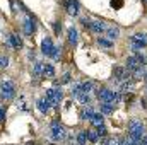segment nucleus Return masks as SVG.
Here are the masks:
<instances>
[{
  "label": "nucleus",
  "mask_w": 147,
  "mask_h": 145,
  "mask_svg": "<svg viewBox=\"0 0 147 145\" xmlns=\"http://www.w3.org/2000/svg\"><path fill=\"white\" fill-rule=\"evenodd\" d=\"M146 125H144V121L142 119H139V118H132L130 121H128V138L132 140V142H135V144L140 145V140L144 138V135H146Z\"/></svg>",
  "instance_id": "f257e3e1"
},
{
  "label": "nucleus",
  "mask_w": 147,
  "mask_h": 145,
  "mask_svg": "<svg viewBox=\"0 0 147 145\" xmlns=\"http://www.w3.org/2000/svg\"><path fill=\"white\" fill-rule=\"evenodd\" d=\"M96 97L99 99V103H111V104H118L121 101V92L120 91H111L108 87H99L96 91Z\"/></svg>",
  "instance_id": "f03ea898"
},
{
  "label": "nucleus",
  "mask_w": 147,
  "mask_h": 145,
  "mask_svg": "<svg viewBox=\"0 0 147 145\" xmlns=\"http://www.w3.org/2000/svg\"><path fill=\"white\" fill-rule=\"evenodd\" d=\"M48 137L53 142H65L67 140V130L58 121H53L50 125V128H48Z\"/></svg>",
  "instance_id": "7ed1b4c3"
},
{
  "label": "nucleus",
  "mask_w": 147,
  "mask_h": 145,
  "mask_svg": "<svg viewBox=\"0 0 147 145\" xmlns=\"http://www.w3.org/2000/svg\"><path fill=\"white\" fill-rule=\"evenodd\" d=\"M16 84L9 79H3L0 82V97L5 99V101H12L16 97Z\"/></svg>",
  "instance_id": "20e7f679"
},
{
  "label": "nucleus",
  "mask_w": 147,
  "mask_h": 145,
  "mask_svg": "<svg viewBox=\"0 0 147 145\" xmlns=\"http://www.w3.org/2000/svg\"><path fill=\"white\" fill-rule=\"evenodd\" d=\"M147 46V33H135L130 36V50L132 51H140Z\"/></svg>",
  "instance_id": "39448f33"
},
{
  "label": "nucleus",
  "mask_w": 147,
  "mask_h": 145,
  "mask_svg": "<svg viewBox=\"0 0 147 145\" xmlns=\"http://www.w3.org/2000/svg\"><path fill=\"white\" fill-rule=\"evenodd\" d=\"M45 97L51 103V106H58V104L63 101V92H62V89L53 87V89H48V91H46Z\"/></svg>",
  "instance_id": "423d86ee"
},
{
  "label": "nucleus",
  "mask_w": 147,
  "mask_h": 145,
  "mask_svg": "<svg viewBox=\"0 0 147 145\" xmlns=\"http://www.w3.org/2000/svg\"><path fill=\"white\" fill-rule=\"evenodd\" d=\"M132 79V72L125 67H116L113 70V82H125V80H130Z\"/></svg>",
  "instance_id": "0eeeda50"
},
{
  "label": "nucleus",
  "mask_w": 147,
  "mask_h": 145,
  "mask_svg": "<svg viewBox=\"0 0 147 145\" xmlns=\"http://www.w3.org/2000/svg\"><path fill=\"white\" fill-rule=\"evenodd\" d=\"M55 44H53V39L51 38H43V41H41V53L45 55V56H53V53H55Z\"/></svg>",
  "instance_id": "6e6552de"
},
{
  "label": "nucleus",
  "mask_w": 147,
  "mask_h": 145,
  "mask_svg": "<svg viewBox=\"0 0 147 145\" xmlns=\"http://www.w3.org/2000/svg\"><path fill=\"white\" fill-rule=\"evenodd\" d=\"M22 31H24V34H28V36H33L34 33H36V22H34V17H26L24 19V22H22Z\"/></svg>",
  "instance_id": "1a4fd4ad"
},
{
  "label": "nucleus",
  "mask_w": 147,
  "mask_h": 145,
  "mask_svg": "<svg viewBox=\"0 0 147 145\" xmlns=\"http://www.w3.org/2000/svg\"><path fill=\"white\" fill-rule=\"evenodd\" d=\"M7 46H10L14 50H21L22 48V39H21V36L16 34V33H10L7 36Z\"/></svg>",
  "instance_id": "9d476101"
},
{
  "label": "nucleus",
  "mask_w": 147,
  "mask_h": 145,
  "mask_svg": "<svg viewBox=\"0 0 147 145\" xmlns=\"http://www.w3.org/2000/svg\"><path fill=\"white\" fill-rule=\"evenodd\" d=\"M89 29L96 34H103L106 31V24L103 21H98V19H91V24H89Z\"/></svg>",
  "instance_id": "9b49d317"
},
{
  "label": "nucleus",
  "mask_w": 147,
  "mask_h": 145,
  "mask_svg": "<svg viewBox=\"0 0 147 145\" xmlns=\"http://www.w3.org/2000/svg\"><path fill=\"white\" fill-rule=\"evenodd\" d=\"M65 9H67V14L69 15H77L79 14V0H65Z\"/></svg>",
  "instance_id": "f8f14e48"
},
{
  "label": "nucleus",
  "mask_w": 147,
  "mask_h": 145,
  "mask_svg": "<svg viewBox=\"0 0 147 145\" xmlns=\"http://www.w3.org/2000/svg\"><path fill=\"white\" fill-rule=\"evenodd\" d=\"M36 108H38L39 113L46 114V113H50V109L53 108V106H51V103H50L46 97H41V99H38V101H36Z\"/></svg>",
  "instance_id": "ddd939ff"
},
{
  "label": "nucleus",
  "mask_w": 147,
  "mask_h": 145,
  "mask_svg": "<svg viewBox=\"0 0 147 145\" xmlns=\"http://www.w3.org/2000/svg\"><path fill=\"white\" fill-rule=\"evenodd\" d=\"M94 113H96L94 108H92L91 104H87V106H84V108L79 111V116H80V119H89V121H91V118L94 116Z\"/></svg>",
  "instance_id": "4468645a"
},
{
  "label": "nucleus",
  "mask_w": 147,
  "mask_h": 145,
  "mask_svg": "<svg viewBox=\"0 0 147 145\" xmlns=\"http://www.w3.org/2000/svg\"><path fill=\"white\" fill-rule=\"evenodd\" d=\"M140 65H142V63H140V62L137 60V56H128V58L125 60V67H127V68H128L130 72L137 70V68H139Z\"/></svg>",
  "instance_id": "2eb2a0df"
},
{
  "label": "nucleus",
  "mask_w": 147,
  "mask_h": 145,
  "mask_svg": "<svg viewBox=\"0 0 147 145\" xmlns=\"http://www.w3.org/2000/svg\"><path fill=\"white\" fill-rule=\"evenodd\" d=\"M106 38L111 39V41H115V39H118L120 36V28H116V26H106Z\"/></svg>",
  "instance_id": "dca6fc26"
},
{
  "label": "nucleus",
  "mask_w": 147,
  "mask_h": 145,
  "mask_svg": "<svg viewBox=\"0 0 147 145\" xmlns=\"http://www.w3.org/2000/svg\"><path fill=\"white\" fill-rule=\"evenodd\" d=\"M67 39H69V44H72V46H75L77 41H79V33H77V29L74 26L69 28V31H67Z\"/></svg>",
  "instance_id": "f3484780"
},
{
  "label": "nucleus",
  "mask_w": 147,
  "mask_h": 145,
  "mask_svg": "<svg viewBox=\"0 0 147 145\" xmlns=\"http://www.w3.org/2000/svg\"><path fill=\"white\" fill-rule=\"evenodd\" d=\"M43 77H46V79H53L55 77V67L51 63H45L43 65Z\"/></svg>",
  "instance_id": "a211bd4d"
},
{
  "label": "nucleus",
  "mask_w": 147,
  "mask_h": 145,
  "mask_svg": "<svg viewBox=\"0 0 147 145\" xmlns=\"http://www.w3.org/2000/svg\"><path fill=\"white\" fill-rule=\"evenodd\" d=\"M75 142H77V145H86L87 144V130H80V132L75 135Z\"/></svg>",
  "instance_id": "6ab92c4d"
},
{
  "label": "nucleus",
  "mask_w": 147,
  "mask_h": 145,
  "mask_svg": "<svg viewBox=\"0 0 147 145\" xmlns=\"http://www.w3.org/2000/svg\"><path fill=\"white\" fill-rule=\"evenodd\" d=\"M92 89H94V82H92V80H84V82H80V91H82V92L91 94Z\"/></svg>",
  "instance_id": "aec40b11"
},
{
  "label": "nucleus",
  "mask_w": 147,
  "mask_h": 145,
  "mask_svg": "<svg viewBox=\"0 0 147 145\" xmlns=\"http://www.w3.org/2000/svg\"><path fill=\"white\" fill-rule=\"evenodd\" d=\"M74 99H77L80 104H84V106H87V104H91V96L89 94H86V92H80V94H77Z\"/></svg>",
  "instance_id": "412c9836"
},
{
  "label": "nucleus",
  "mask_w": 147,
  "mask_h": 145,
  "mask_svg": "<svg viewBox=\"0 0 147 145\" xmlns=\"http://www.w3.org/2000/svg\"><path fill=\"white\" fill-rule=\"evenodd\" d=\"M91 123H92L94 126L105 125V114H103V113H94V116L91 118Z\"/></svg>",
  "instance_id": "4be33fe9"
},
{
  "label": "nucleus",
  "mask_w": 147,
  "mask_h": 145,
  "mask_svg": "<svg viewBox=\"0 0 147 145\" xmlns=\"http://www.w3.org/2000/svg\"><path fill=\"white\" fill-rule=\"evenodd\" d=\"M101 113L103 114H113V111H115V104H111V103H101Z\"/></svg>",
  "instance_id": "5701e85b"
},
{
  "label": "nucleus",
  "mask_w": 147,
  "mask_h": 145,
  "mask_svg": "<svg viewBox=\"0 0 147 145\" xmlns=\"http://www.w3.org/2000/svg\"><path fill=\"white\" fill-rule=\"evenodd\" d=\"M43 65L41 62H34L33 63V77H41L43 75Z\"/></svg>",
  "instance_id": "b1692460"
},
{
  "label": "nucleus",
  "mask_w": 147,
  "mask_h": 145,
  "mask_svg": "<svg viewBox=\"0 0 147 145\" xmlns=\"http://www.w3.org/2000/svg\"><path fill=\"white\" fill-rule=\"evenodd\" d=\"M134 89V84L130 80H125V82H120V92H130Z\"/></svg>",
  "instance_id": "393cba45"
},
{
  "label": "nucleus",
  "mask_w": 147,
  "mask_h": 145,
  "mask_svg": "<svg viewBox=\"0 0 147 145\" xmlns=\"http://www.w3.org/2000/svg\"><path fill=\"white\" fill-rule=\"evenodd\" d=\"M98 44L101 46V48H113V41L111 39H106V38H98Z\"/></svg>",
  "instance_id": "a878e982"
},
{
  "label": "nucleus",
  "mask_w": 147,
  "mask_h": 145,
  "mask_svg": "<svg viewBox=\"0 0 147 145\" xmlns=\"http://www.w3.org/2000/svg\"><path fill=\"white\" fill-rule=\"evenodd\" d=\"M87 140H89V142H92V144H96V142L99 140L98 132H96V130H87Z\"/></svg>",
  "instance_id": "bb28decb"
},
{
  "label": "nucleus",
  "mask_w": 147,
  "mask_h": 145,
  "mask_svg": "<svg viewBox=\"0 0 147 145\" xmlns=\"http://www.w3.org/2000/svg\"><path fill=\"white\" fill-rule=\"evenodd\" d=\"M96 132H98L99 138H106V135H108V130H106V126H105V125H99V126H96Z\"/></svg>",
  "instance_id": "cd10ccee"
},
{
  "label": "nucleus",
  "mask_w": 147,
  "mask_h": 145,
  "mask_svg": "<svg viewBox=\"0 0 147 145\" xmlns=\"http://www.w3.org/2000/svg\"><path fill=\"white\" fill-rule=\"evenodd\" d=\"M123 144V138L121 137H113V138H108L106 140V145H121Z\"/></svg>",
  "instance_id": "c85d7f7f"
},
{
  "label": "nucleus",
  "mask_w": 147,
  "mask_h": 145,
  "mask_svg": "<svg viewBox=\"0 0 147 145\" xmlns=\"http://www.w3.org/2000/svg\"><path fill=\"white\" fill-rule=\"evenodd\" d=\"M0 67L7 68L9 67V56H0Z\"/></svg>",
  "instance_id": "c756f323"
},
{
  "label": "nucleus",
  "mask_w": 147,
  "mask_h": 145,
  "mask_svg": "<svg viewBox=\"0 0 147 145\" xmlns=\"http://www.w3.org/2000/svg\"><path fill=\"white\" fill-rule=\"evenodd\" d=\"M70 80H72V75H70V73H65V75L62 77V80H60V85H62V84H69Z\"/></svg>",
  "instance_id": "7c9ffc66"
},
{
  "label": "nucleus",
  "mask_w": 147,
  "mask_h": 145,
  "mask_svg": "<svg viewBox=\"0 0 147 145\" xmlns=\"http://www.w3.org/2000/svg\"><path fill=\"white\" fill-rule=\"evenodd\" d=\"M111 5H113L115 9H120V7L123 5V0H111Z\"/></svg>",
  "instance_id": "2f4dec72"
},
{
  "label": "nucleus",
  "mask_w": 147,
  "mask_h": 145,
  "mask_svg": "<svg viewBox=\"0 0 147 145\" xmlns=\"http://www.w3.org/2000/svg\"><path fill=\"white\" fill-rule=\"evenodd\" d=\"M80 22H82V26H84V28H89L91 19H89V17H82V19H80Z\"/></svg>",
  "instance_id": "473e14b6"
},
{
  "label": "nucleus",
  "mask_w": 147,
  "mask_h": 145,
  "mask_svg": "<svg viewBox=\"0 0 147 145\" xmlns=\"http://www.w3.org/2000/svg\"><path fill=\"white\" fill-rule=\"evenodd\" d=\"M53 28H55V34H60V31H62V22H55Z\"/></svg>",
  "instance_id": "72a5a7b5"
},
{
  "label": "nucleus",
  "mask_w": 147,
  "mask_h": 145,
  "mask_svg": "<svg viewBox=\"0 0 147 145\" xmlns=\"http://www.w3.org/2000/svg\"><path fill=\"white\" fill-rule=\"evenodd\" d=\"M121 145H134V142H132L130 138H123V144Z\"/></svg>",
  "instance_id": "f704fd0d"
},
{
  "label": "nucleus",
  "mask_w": 147,
  "mask_h": 145,
  "mask_svg": "<svg viewBox=\"0 0 147 145\" xmlns=\"http://www.w3.org/2000/svg\"><path fill=\"white\" fill-rule=\"evenodd\" d=\"M3 119H5V111L0 108V121H3Z\"/></svg>",
  "instance_id": "c9c22d12"
},
{
  "label": "nucleus",
  "mask_w": 147,
  "mask_h": 145,
  "mask_svg": "<svg viewBox=\"0 0 147 145\" xmlns=\"http://www.w3.org/2000/svg\"><path fill=\"white\" fill-rule=\"evenodd\" d=\"M28 145H36V144H31V142H29V144H28Z\"/></svg>",
  "instance_id": "e433bc0d"
},
{
  "label": "nucleus",
  "mask_w": 147,
  "mask_h": 145,
  "mask_svg": "<svg viewBox=\"0 0 147 145\" xmlns=\"http://www.w3.org/2000/svg\"><path fill=\"white\" fill-rule=\"evenodd\" d=\"M144 2H146V3H147V0H144Z\"/></svg>",
  "instance_id": "4c0bfd02"
},
{
  "label": "nucleus",
  "mask_w": 147,
  "mask_h": 145,
  "mask_svg": "<svg viewBox=\"0 0 147 145\" xmlns=\"http://www.w3.org/2000/svg\"><path fill=\"white\" fill-rule=\"evenodd\" d=\"M146 94H147V89H146Z\"/></svg>",
  "instance_id": "58836bf2"
},
{
  "label": "nucleus",
  "mask_w": 147,
  "mask_h": 145,
  "mask_svg": "<svg viewBox=\"0 0 147 145\" xmlns=\"http://www.w3.org/2000/svg\"><path fill=\"white\" fill-rule=\"evenodd\" d=\"M86 145H87V144H86Z\"/></svg>",
  "instance_id": "ea45409f"
}]
</instances>
